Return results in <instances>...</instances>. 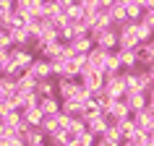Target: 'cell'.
<instances>
[{"label": "cell", "mask_w": 154, "mask_h": 146, "mask_svg": "<svg viewBox=\"0 0 154 146\" xmlns=\"http://www.w3.org/2000/svg\"><path fill=\"white\" fill-rule=\"evenodd\" d=\"M123 76H125V89L128 91H149L154 86L146 68H131V71H123Z\"/></svg>", "instance_id": "1"}, {"label": "cell", "mask_w": 154, "mask_h": 146, "mask_svg": "<svg viewBox=\"0 0 154 146\" xmlns=\"http://www.w3.org/2000/svg\"><path fill=\"white\" fill-rule=\"evenodd\" d=\"M89 37L94 39V47L102 50H118V26H110V29H89Z\"/></svg>", "instance_id": "2"}, {"label": "cell", "mask_w": 154, "mask_h": 146, "mask_svg": "<svg viewBox=\"0 0 154 146\" xmlns=\"http://www.w3.org/2000/svg\"><path fill=\"white\" fill-rule=\"evenodd\" d=\"M102 91H105L110 99H123L125 97V76L120 73H115V76H105V84H102Z\"/></svg>", "instance_id": "3"}, {"label": "cell", "mask_w": 154, "mask_h": 146, "mask_svg": "<svg viewBox=\"0 0 154 146\" xmlns=\"http://www.w3.org/2000/svg\"><path fill=\"white\" fill-rule=\"evenodd\" d=\"M84 120H86V130L89 133H94V136H102L107 128H110V117H107L102 110H97V112H89V115H81Z\"/></svg>", "instance_id": "4"}, {"label": "cell", "mask_w": 154, "mask_h": 146, "mask_svg": "<svg viewBox=\"0 0 154 146\" xmlns=\"http://www.w3.org/2000/svg\"><path fill=\"white\" fill-rule=\"evenodd\" d=\"M105 115L110 117V123H125V120H131V110L125 107L123 99H110V105L105 107Z\"/></svg>", "instance_id": "5"}, {"label": "cell", "mask_w": 154, "mask_h": 146, "mask_svg": "<svg viewBox=\"0 0 154 146\" xmlns=\"http://www.w3.org/2000/svg\"><path fill=\"white\" fill-rule=\"evenodd\" d=\"M79 81L86 86V89L94 94V91L102 89V84H105V73H99V71H91L89 65H84V71L79 73Z\"/></svg>", "instance_id": "6"}, {"label": "cell", "mask_w": 154, "mask_h": 146, "mask_svg": "<svg viewBox=\"0 0 154 146\" xmlns=\"http://www.w3.org/2000/svg\"><path fill=\"white\" fill-rule=\"evenodd\" d=\"M34 50L32 47H11V63L16 65L18 71H26L29 65L34 63Z\"/></svg>", "instance_id": "7"}, {"label": "cell", "mask_w": 154, "mask_h": 146, "mask_svg": "<svg viewBox=\"0 0 154 146\" xmlns=\"http://www.w3.org/2000/svg\"><path fill=\"white\" fill-rule=\"evenodd\" d=\"M133 47H138V39L133 34V21H128V24L118 26V50H133Z\"/></svg>", "instance_id": "8"}, {"label": "cell", "mask_w": 154, "mask_h": 146, "mask_svg": "<svg viewBox=\"0 0 154 146\" xmlns=\"http://www.w3.org/2000/svg\"><path fill=\"white\" fill-rule=\"evenodd\" d=\"M26 73L37 81H45V78H52V65L47 57H34V63L26 68Z\"/></svg>", "instance_id": "9"}, {"label": "cell", "mask_w": 154, "mask_h": 146, "mask_svg": "<svg viewBox=\"0 0 154 146\" xmlns=\"http://www.w3.org/2000/svg\"><path fill=\"white\" fill-rule=\"evenodd\" d=\"M8 37H11V44H13V47H32V44H34V37H32V32H29L26 26L11 29Z\"/></svg>", "instance_id": "10"}, {"label": "cell", "mask_w": 154, "mask_h": 146, "mask_svg": "<svg viewBox=\"0 0 154 146\" xmlns=\"http://www.w3.org/2000/svg\"><path fill=\"white\" fill-rule=\"evenodd\" d=\"M107 55H110V50L91 47L89 52H86V65H89L91 71H99V73H102V68H105V60H107Z\"/></svg>", "instance_id": "11"}, {"label": "cell", "mask_w": 154, "mask_h": 146, "mask_svg": "<svg viewBox=\"0 0 154 146\" xmlns=\"http://www.w3.org/2000/svg\"><path fill=\"white\" fill-rule=\"evenodd\" d=\"M123 102L131 110V115L138 112V110H146V91H125Z\"/></svg>", "instance_id": "12"}, {"label": "cell", "mask_w": 154, "mask_h": 146, "mask_svg": "<svg viewBox=\"0 0 154 146\" xmlns=\"http://www.w3.org/2000/svg\"><path fill=\"white\" fill-rule=\"evenodd\" d=\"M57 99L63 102V99H71L79 89V78H57Z\"/></svg>", "instance_id": "13"}, {"label": "cell", "mask_w": 154, "mask_h": 146, "mask_svg": "<svg viewBox=\"0 0 154 146\" xmlns=\"http://www.w3.org/2000/svg\"><path fill=\"white\" fill-rule=\"evenodd\" d=\"M131 120H133V125H136L138 130H149L154 125V112L146 107V110H138V112L131 115Z\"/></svg>", "instance_id": "14"}, {"label": "cell", "mask_w": 154, "mask_h": 146, "mask_svg": "<svg viewBox=\"0 0 154 146\" xmlns=\"http://www.w3.org/2000/svg\"><path fill=\"white\" fill-rule=\"evenodd\" d=\"M138 65H141V68L154 65V39L144 42V44H138Z\"/></svg>", "instance_id": "15"}, {"label": "cell", "mask_w": 154, "mask_h": 146, "mask_svg": "<svg viewBox=\"0 0 154 146\" xmlns=\"http://www.w3.org/2000/svg\"><path fill=\"white\" fill-rule=\"evenodd\" d=\"M118 55H120V65H123V71L141 68V65H138V47H133V50H118Z\"/></svg>", "instance_id": "16"}, {"label": "cell", "mask_w": 154, "mask_h": 146, "mask_svg": "<svg viewBox=\"0 0 154 146\" xmlns=\"http://www.w3.org/2000/svg\"><path fill=\"white\" fill-rule=\"evenodd\" d=\"M21 138H24L26 146H47V136L42 133V128H26V133Z\"/></svg>", "instance_id": "17"}, {"label": "cell", "mask_w": 154, "mask_h": 146, "mask_svg": "<svg viewBox=\"0 0 154 146\" xmlns=\"http://www.w3.org/2000/svg\"><path fill=\"white\" fill-rule=\"evenodd\" d=\"M21 117H24V123L29 125V128H39V123H42L45 115H42L39 107L34 105V107H24V110H21Z\"/></svg>", "instance_id": "18"}, {"label": "cell", "mask_w": 154, "mask_h": 146, "mask_svg": "<svg viewBox=\"0 0 154 146\" xmlns=\"http://www.w3.org/2000/svg\"><path fill=\"white\" fill-rule=\"evenodd\" d=\"M133 34H136L138 44H144V42L154 39V29L149 24H144V21H133Z\"/></svg>", "instance_id": "19"}, {"label": "cell", "mask_w": 154, "mask_h": 146, "mask_svg": "<svg viewBox=\"0 0 154 146\" xmlns=\"http://www.w3.org/2000/svg\"><path fill=\"white\" fill-rule=\"evenodd\" d=\"M120 71H123L120 55H118V50H112V52L107 55V60H105V68H102V73H105V76H115V73H120Z\"/></svg>", "instance_id": "20"}, {"label": "cell", "mask_w": 154, "mask_h": 146, "mask_svg": "<svg viewBox=\"0 0 154 146\" xmlns=\"http://www.w3.org/2000/svg\"><path fill=\"white\" fill-rule=\"evenodd\" d=\"M37 107L42 110V115H57L60 112V99L57 97H42L37 102Z\"/></svg>", "instance_id": "21"}, {"label": "cell", "mask_w": 154, "mask_h": 146, "mask_svg": "<svg viewBox=\"0 0 154 146\" xmlns=\"http://www.w3.org/2000/svg\"><path fill=\"white\" fill-rule=\"evenodd\" d=\"M37 94H39V99L42 97H57V84H55V78H45V81H37Z\"/></svg>", "instance_id": "22"}, {"label": "cell", "mask_w": 154, "mask_h": 146, "mask_svg": "<svg viewBox=\"0 0 154 146\" xmlns=\"http://www.w3.org/2000/svg\"><path fill=\"white\" fill-rule=\"evenodd\" d=\"M16 78L13 76H0V99H11L16 94Z\"/></svg>", "instance_id": "23"}, {"label": "cell", "mask_w": 154, "mask_h": 146, "mask_svg": "<svg viewBox=\"0 0 154 146\" xmlns=\"http://www.w3.org/2000/svg\"><path fill=\"white\" fill-rule=\"evenodd\" d=\"M73 138V133H68V130H63V128H57V130H52L47 136V146H68V141Z\"/></svg>", "instance_id": "24"}, {"label": "cell", "mask_w": 154, "mask_h": 146, "mask_svg": "<svg viewBox=\"0 0 154 146\" xmlns=\"http://www.w3.org/2000/svg\"><path fill=\"white\" fill-rule=\"evenodd\" d=\"M71 44V50L73 52H79V55H86L91 47H94V39L91 37H79V39H73V42H68Z\"/></svg>", "instance_id": "25"}, {"label": "cell", "mask_w": 154, "mask_h": 146, "mask_svg": "<svg viewBox=\"0 0 154 146\" xmlns=\"http://www.w3.org/2000/svg\"><path fill=\"white\" fill-rule=\"evenodd\" d=\"M115 128H118V133H120V138L123 141H131V138L138 133V128L133 125V120H125V123H112Z\"/></svg>", "instance_id": "26"}, {"label": "cell", "mask_w": 154, "mask_h": 146, "mask_svg": "<svg viewBox=\"0 0 154 146\" xmlns=\"http://www.w3.org/2000/svg\"><path fill=\"white\" fill-rule=\"evenodd\" d=\"M16 89H18V91H34V89H37V78H32V76L24 71V73L16 78Z\"/></svg>", "instance_id": "27"}, {"label": "cell", "mask_w": 154, "mask_h": 146, "mask_svg": "<svg viewBox=\"0 0 154 146\" xmlns=\"http://www.w3.org/2000/svg\"><path fill=\"white\" fill-rule=\"evenodd\" d=\"M99 138H102V141H105L107 146H120V144H123L120 133H118V128H115L112 123H110V128H107V130H105V133H102Z\"/></svg>", "instance_id": "28"}, {"label": "cell", "mask_w": 154, "mask_h": 146, "mask_svg": "<svg viewBox=\"0 0 154 146\" xmlns=\"http://www.w3.org/2000/svg\"><path fill=\"white\" fill-rule=\"evenodd\" d=\"M105 11H110V16H112L115 26L128 24V13H125V8H123V5H112V8H105Z\"/></svg>", "instance_id": "29"}, {"label": "cell", "mask_w": 154, "mask_h": 146, "mask_svg": "<svg viewBox=\"0 0 154 146\" xmlns=\"http://www.w3.org/2000/svg\"><path fill=\"white\" fill-rule=\"evenodd\" d=\"M60 112L76 117V115H81V105H79V102H73V99H63V102H60Z\"/></svg>", "instance_id": "30"}, {"label": "cell", "mask_w": 154, "mask_h": 146, "mask_svg": "<svg viewBox=\"0 0 154 146\" xmlns=\"http://www.w3.org/2000/svg\"><path fill=\"white\" fill-rule=\"evenodd\" d=\"M39 128H42V133H45V136H50L52 130H57V115H45V117H42V123H39Z\"/></svg>", "instance_id": "31"}, {"label": "cell", "mask_w": 154, "mask_h": 146, "mask_svg": "<svg viewBox=\"0 0 154 146\" xmlns=\"http://www.w3.org/2000/svg\"><path fill=\"white\" fill-rule=\"evenodd\" d=\"M86 130V120H84L81 115H76V117H71V125H68V133H73V136H79V133H84Z\"/></svg>", "instance_id": "32"}, {"label": "cell", "mask_w": 154, "mask_h": 146, "mask_svg": "<svg viewBox=\"0 0 154 146\" xmlns=\"http://www.w3.org/2000/svg\"><path fill=\"white\" fill-rule=\"evenodd\" d=\"M65 16L71 18V21H81V18H84V8H81V3H71V5L65 8Z\"/></svg>", "instance_id": "33"}, {"label": "cell", "mask_w": 154, "mask_h": 146, "mask_svg": "<svg viewBox=\"0 0 154 146\" xmlns=\"http://www.w3.org/2000/svg\"><path fill=\"white\" fill-rule=\"evenodd\" d=\"M11 68V50H0V76H5Z\"/></svg>", "instance_id": "34"}, {"label": "cell", "mask_w": 154, "mask_h": 146, "mask_svg": "<svg viewBox=\"0 0 154 146\" xmlns=\"http://www.w3.org/2000/svg\"><path fill=\"white\" fill-rule=\"evenodd\" d=\"M76 3H81L84 13H97V11H102L99 8V0H76Z\"/></svg>", "instance_id": "35"}, {"label": "cell", "mask_w": 154, "mask_h": 146, "mask_svg": "<svg viewBox=\"0 0 154 146\" xmlns=\"http://www.w3.org/2000/svg\"><path fill=\"white\" fill-rule=\"evenodd\" d=\"M68 125H71V115H65V112H57V128L68 130Z\"/></svg>", "instance_id": "36"}, {"label": "cell", "mask_w": 154, "mask_h": 146, "mask_svg": "<svg viewBox=\"0 0 154 146\" xmlns=\"http://www.w3.org/2000/svg\"><path fill=\"white\" fill-rule=\"evenodd\" d=\"M13 44H11V37H8V32H3L0 29V50H11Z\"/></svg>", "instance_id": "37"}, {"label": "cell", "mask_w": 154, "mask_h": 146, "mask_svg": "<svg viewBox=\"0 0 154 146\" xmlns=\"http://www.w3.org/2000/svg\"><path fill=\"white\" fill-rule=\"evenodd\" d=\"M11 110H16L13 102H11V99H0V117H3L5 112H11Z\"/></svg>", "instance_id": "38"}, {"label": "cell", "mask_w": 154, "mask_h": 146, "mask_svg": "<svg viewBox=\"0 0 154 146\" xmlns=\"http://www.w3.org/2000/svg\"><path fill=\"white\" fill-rule=\"evenodd\" d=\"M8 11H13V0H0V16L8 13Z\"/></svg>", "instance_id": "39"}, {"label": "cell", "mask_w": 154, "mask_h": 146, "mask_svg": "<svg viewBox=\"0 0 154 146\" xmlns=\"http://www.w3.org/2000/svg\"><path fill=\"white\" fill-rule=\"evenodd\" d=\"M120 0H99V8L105 11V8H112V5H118Z\"/></svg>", "instance_id": "40"}, {"label": "cell", "mask_w": 154, "mask_h": 146, "mask_svg": "<svg viewBox=\"0 0 154 146\" xmlns=\"http://www.w3.org/2000/svg\"><path fill=\"white\" fill-rule=\"evenodd\" d=\"M57 5H60V8H68V5H71V3H76V0H55Z\"/></svg>", "instance_id": "41"}, {"label": "cell", "mask_w": 154, "mask_h": 146, "mask_svg": "<svg viewBox=\"0 0 154 146\" xmlns=\"http://www.w3.org/2000/svg\"><path fill=\"white\" fill-rule=\"evenodd\" d=\"M120 146H138V144H136V141H123Z\"/></svg>", "instance_id": "42"}, {"label": "cell", "mask_w": 154, "mask_h": 146, "mask_svg": "<svg viewBox=\"0 0 154 146\" xmlns=\"http://www.w3.org/2000/svg\"><path fill=\"white\" fill-rule=\"evenodd\" d=\"M146 71H149V76H152V81H154V65H149Z\"/></svg>", "instance_id": "43"}, {"label": "cell", "mask_w": 154, "mask_h": 146, "mask_svg": "<svg viewBox=\"0 0 154 146\" xmlns=\"http://www.w3.org/2000/svg\"><path fill=\"white\" fill-rule=\"evenodd\" d=\"M0 133H3V125H0Z\"/></svg>", "instance_id": "44"}]
</instances>
